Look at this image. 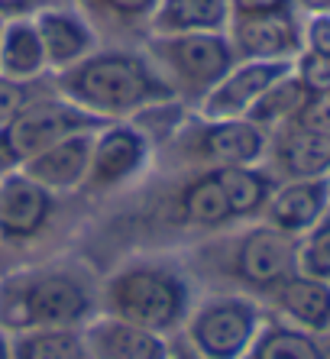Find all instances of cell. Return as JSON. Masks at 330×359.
<instances>
[{
	"label": "cell",
	"mask_w": 330,
	"mask_h": 359,
	"mask_svg": "<svg viewBox=\"0 0 330 359\" xmlns=\"http://www.w3.org/2000/svg\"><path fill=\"white\" fill-rule=\"evenodd\" d=\"M298 272L330 282V210L298 236Z\"/></svg>",
	"instance_id": "484cf974"
},
{
	"label": "cell",
	"mask_w": 330,
	"mask_h": 359,
	"mask_svg": "<svg viewBox=\"0 0 330 359\" xmlns=\"http://www.w3.org/2000/svg\"><path fill=\"white\" fill-rule=\"evenodd\" d=\"M265 314L249 294H214L188 311L182 340L204 359H243Z\"/></svg>",
	"instance_id": "3957f363"
},
{
	"label": "cell",
	"mask_w": 330,
	"mask_h": 359,
	"mask_svg": "<svg viewBox=\"0 0 330 359\" xmlns=\"http://www.w3.org/2000/svg\"><path fill=\"white\" fill-rule=\"evenodd\" d=\"M330 210V182L327 178H298L279 182L263 210V220L289 236L308 233Z\"/></svg>",
	"instance_id": "4fadbf2b"
},
{
	"label": "cell",
	"mask_w": 330,
	"mask_h": 359,
	"mask_svg": "<svg viewBox=\"0 0 330 359\" xmlns=\"http://www.w3.org/2000/svg\"><path fill=\"white\" fill-rule=\"evenodd\" d=\"M36 0H0V13H20V10L33 7Z\"/></svg>",
	"instance_id": "e575fe53"
},
{
	"label": "cell",
	"mask_w": 330,
	"mask_h": 359,
	"mask_svg": "<svg viewBox=\"0 0 330 359\" xmlns=\"http://www.w3.org/2000/svg\"><path fill=\"white\" fill-rule=\"evenodd\" d=\"M0 36H4V33H0Z\"/></svg>",
	"instance_id": "74e56055"
},
{
	"label": "cell",
	"mask_w": 330,
	"mask_h": 359,
	"mask_svg": "<svg viewBox=\"0 0 330 359\" xmlns=\"http://www.w3.org/2000/svg\"><path fill=\"white\" fill-rule=\"evenodd\" d=\"M289 123L301 126V130H311V133L330 136V94H324V97H308Z\"/></svg>",
	"instance_id": "83f0119b"
},
{
	"label": "cell",
	"mask_w": 330,
	"mask_h": 359,
	"mask_svg": "<svg viewBox=\"0 0 330 359\" xmlns=\"http://www.w3.org/2000/svg\"><path fill=\"white\" fill-rule=\"evenodd\" d=\"M230 17V0H162L156 7L159 33H217Z\"/></svg>",
	"instance_id": "ffe728a7"
},
{
	"label": "cell",
	"mask_w": 330,
	"mask_h": 359,
	"mask_svg": "<svg viewBox=\"0 0 330 359\" xmlns=\"http://www.w3.org/2000/svg\"><path fill=\"white\" fill-rule=\"evenodd\" d=\"M26 104H29L26 84L13 81V78H0V130H4L10 120H17L26 110Z\"/></svg>",
	"instance_id": "f1b7e54d"
},
{
	"label": "cell",
	"mask_w": 330,
	"mask_h": 359,
	"mask_svg": "<svg viewBox=\"0 0 330 359\" xmlns=\"http://www.w3.org/2000/svg\"><path fill=\"white\" fill-rule=\"evenodd\" d=\"M55 208L52 191H46L23 172L0 175V240L26 243L46 230Z\"/></svg>",
	"instance_id": "9c48e42d"
},
{
	"label": "cell",
	"mask_w": 330,
	"mask_h": 359,
	"mask_svg": "<svg viewBox=\"0 0 330 359\" xmlns=\"http://www.w3.org/2000/svg\"><path fill=\"white\" fill-rule=\"evenodd\" d=\"M169 359H204V356H198V353L191 350L185 340H178V343H172V350H169Z\"/></svg>",
	"instance_id": "d6a6232c"
},
{
	"label": "cell",
	"mask_w": 330,
	"mask_h": 359,
	"mask_svg": "<svg viewBox=\"0 0 330 359\" xmlns=\"http://www.w3.org/2000/svg\"><path fill=\"white\" fill-rule=\"evenodd\" d=\"M0 359H13V353H10V334H4V330H0Z\"/></svg>",
	"instance_id": "d590c367"
},
{
	"label": "cell",
	"mask_w": 330,
	"mask_h": 359,
	"mask_svg": "<svg viewBox=\"0 0 330 359\" xmlns=\"http://www.w3.org/2000/svg\"><path fill=\"white\" fill-rule=\"evenodd\" d=\"M149 156V146L140 130L133 126H110L107 133H100L91 146V162L84 184L91 191H114L124 182H130L143 168Z\"/></svg>",
	"instance_id": "8fae6325"
},
{
	"label": "cell",
	"mask_w": 330,
	"mask_h": 359,
	"mask_svg": "<svg viewBox=\"0 0 330 359\" xmlns=\"http://www.w3.org/2000/svg\"><path fill=\"white\" fill-rule=\"evenodd\" d=\"M308 13H330V0H291Z\"/></svg>",
	"instance_id": "836d02e7"
},
{
	"label": "cell",
	"mask_w": 330,
	"mask_h": 359,
	"mask_svg": "<svg viewBox=\"0 0 330 359\" xmlns=\"http://www.w3.org/2000/svg\"><path fill=\"white\" fill-rule=\"evenodd\" d=\"M265 298L285 324L308 330L314 337L330 334V282H324V278L291 272Z\"/></svg>",
	"instance_id": "5bb4252c"
},
{
	"label": "cell",
	"mask_w": 330,
	"mask_h": 359,
	"mask_svg": "<svg viewBox=\"0 0 330 359\" xmlns=\"http://www.w3.org/2000/svg\"><path fill=\"white\" fill-rule=\"evenodd\" d=\"M223 188V198L230 204L233 220L243 217H259L272 198L279 178L265 168L256 165H230V168H211Z\"/></svg>",
	"instance_id": "d6986e66"
},
{
	"label": "cell",
	"mask_w": 330,
	"mask_h": 359,
	"mask_svg": "<svg viewBox=\"0 0 330 359\" xmlns=\"http://www.w3.org/2000/svg\"><path fill=\"white\" fill-rule=\"evenodd\" d=\"M46 65L36 23H10L0 36V68L4 78H29Z\"/></svg>",
	"instance_id": "603a6c76"
},
{
	"label": "cell",
	"mask_w": 330,
	"mask_h": 359,
	"mask_svg": "<svg viewBox=\"0 0 330 359\" xmlns=\"http://www.w3.org/2000/svg\"><path fill=\"white\" fill-rule=\"evenodd\" d=\"M275 172L285 182L298 178H327L330 175V136L311 133L301 126L285 123L272 146Z\"/></svg>",
	"instance_id": "e0dca14e"
},
{
	"label": "cell",
	"mask_w": 330,
	"mask_h": 359,
	"mask_svg": "<svg viewBox=\"0 0 330 359\" xmlns=\"http://www.w3.org/2000/svg\"><path fill=\"white\" fill-rule=\"evenodd\" d=\"M327 182H330V175H327Z\"/></svg>",
	"instance_id": "8d00e7d4"
},
{
	"label": "cell",
	"mask_w": 330,
	"mask_h": 359,
	"mask_svg": "<svg viewBox=\"0 0 330 359\" xmlns=\"http://www.w3.org/2000/svg\"><path fill=\"white\" fill-rule=\"evenodd\" d=\"M91 146H94L91 133H72V136H65V140L52 142L49 149H42L39 156H33L29 162H23L20 172L52 194L72 191V188L84 184L88 162H91Z\"/></svg>",
	"instance_id": "9a60e30c"
},
{
	"label": "cell",
	"mask_w": 330,
	"mask_h": 359,
	"mask_svg": "<svg viewBox=\"0 0 330 359\" xmlns=\"http://www.w3.org/2000/svg\"><path fill=\"white\" fill-rule=\"evenodd\" d=\"M182 214L188 224H198V226H223L230 224L233 214H230V204L223 198V188L217 182L214 172L207 175H198L194 182H188L182 188Z\"/></svg>",
	"instance_id": "cb8c5ba5"
},
{
	"label": "cell",
	"mask_w": 330,
	"mask_h": 359,
	"mask_svg": "<svg viewBox=\"0 0 330 359\" xmlns=\"http://www.w3.org/2000/svg\"><path fill=\"white\" fill-rule=\"evenodd\" d=\"M104 123V117L88 114L78 104H26L23 114L0 130V175L17 172L23 162L49 149L52 142L72 133L98 130Z\"/></svg>",
	"instance_id": "5b68a950"
},
{
	"label": "cell",
	"mask_w": 330,
	"mask_h": 359,
	"mask_svg": "<svg viewBox=\"0 0 330 359\" xmlns=\"http://www.w3.org/2000/svg\"><path fill=\"white\" fill-rule=\"evenodd\" d=\"M33 327H84L94 318V292L68 269L20 272Z\"/></svg>",
	"instance_id": "8992f818"
},
{
	"label": "cell",
	"mask_w": 330,
	"mask_h": 359,
	"mask_svg": "<svg viewBox=\"0 0 330 359\" xmlns=\"http://www.w3.org/2000/svg\"><path fill=\"white\" fill-rule=\"evenodd\" d=\"M305 100H308V91L301 88V81L295 78V72H289V75L279 78L272 88H265L263 97H259L256 104L246 110V117H243V120H249V123H256V126H263V130H269V126L289 123L298 110H301V104H305Z\"/></svg>",
	"instance_id": "d4e9b609"
},
{
	"label": "cell",
	"mask_w": 330,
	"mask_h": 359,
	"mask_svg": "<svg viewBox=\"0 0 330 359\" xmlns=\"http://www.w3.org/2000/svg\"><path fill=\"white\" fill-rule=\"evenodd\" d=\"M217 256L227 276L263 294H269L282 278L298 272V240L269 226L265 220L246 226L237 236L220 240Z\"/></svg>",
	"instance_id": "277c9868"
},
{
	"label": "cell",
	"mask_w": 330,
	"mask_h": 359,
	"mask_svg": "<svg viewBox=\"0 0 330 359\" xmlns=\"http://www.w3.org/2000/svg\"><path fill=\"white\" fill-rule=\"evenodd\" d=\"M233 46L246 59L289 62L301 52V33H298L289 10L285 13H265V17H237Z\"/></svg>",
	"instance_id": "2e32d148"
},
{
	"label": "cell",
	"mask_w": 330,
	"mask_h": 359,
	"mask_svg": "<svg viewBox=\"0 0 330 359\" xmlns=\"http://www.w3.org/2000/svg\"><path fill=\"white\" fill-rule=\"evenodd\" d=\"M305 52L330 59V13H311L305 26Z\"/></svg>",
	"instance_id": "f546056e"
},
{
	"label": "cell",
	"mask_w": 330,
	"mask_h": 359,
	"mask_svg": "<svg viewBox=\"0 0 330 359\" xmlns=\"http://www.w3.org/2000/svg\"><path fill=\"white\" fill-rule=\"evenodd\" d=\"M237 17H265V13H285L291 0H230Z\"/></svg>",
	"instance_id": "4dcf8cb0"
},
{
	"label": "cell",
	"mask_w": 330,
	"mask_h": 359,
	"mask_svg": "<svg viewBox=\"0 0 330 359\" xmlns=\"http://www.w3.org/2000/svg\"><path fill=\"white\" fill-rule=\"evenodd\" d=\"M62 91L88 114L110 120L133 110L169 100L172 88L159 81L140 59L133 55H94L62 75Z\"/></svg>",
	"instance_id": "7a4b0ae2"
},
{
	"label": "cell",
	"mask_w": 330,
	"mask_h": 359,
	"mask_svg": "<svg viewBox=\"0 0 330 359\" xmlns=\"http://www.w3.org/2000/svg\"><path fill=\"white\" fill-rule=\"evenodd\" d=\"M100 301H104L100 314L130 320L143 330L165 337L182 330L191 311V285L175 266L130 262L107 278Z\"/></svg>",
	"instance_id": "6da1fadb"
},
{
	"label": "cell",
	"mask_w": 330,
	"mask_h": 359,
	"mask_svg": "<svg viewBox=\"0 0 330 359\" xmlns=\"http://www.w3.org/2000/svg\"><path fill=\"white\" fill-rule=\"evenodd\" d=\"M243 359H330L321 337L298 330L285 320H263Z\"/></svg>",
	"instance_id": "44dd1931"
},
{
	"label": "cell",
	"mask_w": 330,
	"mask_h": 359,
	"mask_svg": "<svg viewBox=\"0 0 330 359\" xmlns=\"http://www.w3.org/2000/svg\"><path fill=\"white\" fill-rule=\"evenodd\" d=\"M291 72H295V78L308 91V97L330 94V59L314 55V52H301V55H295V68Z\"/></svg>",
	"instance_id": "4316f807"
},
{
	"label": "cell",
	"mask_w": 330,
	"mask_h": 359,
	"mask_svg": "<svg viewBox=\"0 0 330 359\" xmlns=\"http://www.w3.org/2000/svg\"><path fill=\"white\" fill-rule=\"evenodd\" d=\"M159 49H162V59L172 65L175 75L185 78L198 91H211L233 68L230 42L217 33L169 36L165 42H159Z\"/></svg>",
	"instance_id": "ba28073f"
},
{
	"label": "cell",
	"mask_w": 330,
	"mask_h": 359,
	"mask_svg": "<svg viewBox=\"0 0 330 359\" xmlns=\"http://www.w3.org/2000/svg\"><path fill=\"white\" fill-rule=\"evenodd\" d=\"M295 68V59L289 62H259L249 59L246 65L230 68L220 81L207 91L204 117L207 120H237L246 117V110L263 97L265 88H272L279 78H285Z\"/></svg>",
	"instance_id": "52a82bcc"
},
{
	"label": "cell",
	"mask_w": 330,
	"mask_h": 359,
	"mask_svg": "<svg viewBox=\"0 0 330 359\" xmlns=\"http://www.w3.org/2000/svg\"><path fill=\"white\" fill-rule=\"evenodd\" d=\"M81 337L88 359H169L172 350V343L162 334L143 330L110 314H94L81 327Z\"/></svg>",
	"instance_id": "7c38bea8"
},
{
	"label": "cell",
	"mask_w": 330,
	"mask_h": 359,
	"mask_svg": "<svg viewBox=\"0 0 330 359\" xmlns=\"http://www.w3.org/2000/svg\"><path fill=\"white\" fill-rule=\"evenodd\" d=\"M36 33H39L46 62H52V65H58V68L81 62L94 46L91 29H88L78 17L62 13V10H46V13H39Z\"/></svg>",
	"instance_id": "ac0fdd59"
},
{
	"label": "cell",
	"mask_w": 330,
	"mask_h": 359,
	"mask_svg": "<svg viewBox=\"0 0 330 359\" xmlns=\"http://www.w3.org/2000/svg\"><path fill=\"white\" fill-rule=\"evenodd\" d=\"M13 359H88L81 327H33L10 337Z\"/></svg>",
	"instance_id": "7402d4cb"
},
{
	"label": "cell",
	"mask_w": 330,
	"mask_h": 359,
	"mask_svg": "<svg viewBox=\"0 0 330 359\" xmlns=\"http://www.w3.org/2000/svg\"><path fill=\"white\" fill-rule=\"evenodd\" d=\"M191 149L201 162L211 168H230V165H256L269 149V136L263 126L249 120H207L198 130Z\"/></svg>",
	"instance_id": "30bf717a"
},
{
	"label": "cell",
	"mask_w": 330,
	"mask_h": 359,
	"mask_svg": "<svg viewBox=\"0 0 330 359\" xmlns=\"http://www.w3.org/2000/svg\"><path fill=\"white\" fill-rule=\"evenodd\" d=\"M162 0H107V7H114L117 13H126V17H143L149 10H156Z\"/></svg>",
	"instance_id": "1f68e13d"
}]
</instances>
